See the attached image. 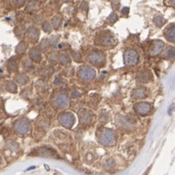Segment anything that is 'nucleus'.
<instances>
[{"label": "nucleus", "instance_id": "1", "mask_svg": "<svg viewBox=\"0 0 175 175\" xmlns=\"http://www.w3.org/2000/svg\"><path fill=\"white\" fill-rule=\"evenodd\" d=\"M97 136H98V141L100 144L103 145V146L111 147L114 146L115 142H117V135H115V132L111 128H102L97 133Z\"/></svg>", "mask_w": 175, "mask_h": 175}, {"label": "nucleus", "instance_id": "2", "mask_svg": "<svg viewBox=\"0 0 175 175\" xmlns=\"http://www.w3.org/2000/svg\"><path fill=\"white\" fill-rule=\"evenodd\" d=\"M86 59L91 65L96 66V67H103L104 65H105V62H106L105 54H104L103 52L98 51V50L90 51L87 54Z\"/></svg>", "mask_w": 175, "mask_h": 175}, {"label": "nucleus", "instance_id": "3", "mask_svg": "<svg viewBox=\"0 0 175 175\" xmlns=\"http://www.w3.org/2000/svg\"><path fill=\"white\" fill-rule=\"evenodd\" d=\"M14 130L19 136H25L31 130V123L25 118H20V120L15 121Z\"/></svg>", "mask_w": 175, "mask_h": 175}, {"label": "nucleus", "instance_id": "4", "mask_svg": "<svg viewBox=\"0 0 175 175\" xmlns=\"http://www.w3.org/2000/svg\"><path fill=\"white\" fill-rule=\"evenodd\" d=\"M139 60H140V56L135 50L133 49L125 50L123 54V62L125 66H128V67L135 66L136 64H138Z\"/></svg>", "mask_w": 175, "mask_h": 175}, {"label": "nucleus", "instance_id": "5", "mask_svg": "<svg viewBox=\"0 0 175 175\" xmlns=\"http://www.w3.org/2000/svg\"><path fill=\"white\" fill-rule=\"evenodd\" d=\"M79 76L83 81H92L96 76V72L91 67L82 66L79 70Z\"/></svg>", "mask_w": 175, "mask_h": 175}, {"label": "nucleus", "instance_id": "6", "mask_svg": "<svg viewBox=\"0 0 175 175\" xmlns=\"http://www.w3.org/2000/svg\"><path fill=\"white\" fill-rule=\"evenodd\" d=\"M52 104H53V106L57 108V109H65V108L68 107L70 104L69 97L66 94H64V93L56 94L53 97V99H52Z\"/></svg>", "mask_w": 175, "mask_h": 175}, {"label": "nucleus", "instance_id": "7", "mask_svg": "<svg viewBox=\"0 0 175 175\" xmlns=\"http://www.w3.org/2000/svg\"><path fill=\"white\" fill-rule=\"evenodd\" d=\"M59 122L66 128H72L76 122V117L70 111H65L59 117Z\"/></svg>", "mask_w": 175, "mask_h": 175}, {"label": "nucleus", "instance_id": "8", "mask_svg": "<svg viewBox=\"0 0 175 175\" xmlns=\"http://www.w3.org/2000/svg\"><path fill=\"white\" fill-rule=\"evenodd\" d=\"M97 44H100V45H103L105 47H113L114 45H117V40L114 38L113 35L111 34H102L100 35V38L96 40Z\"/></svg>", "mask_w": 175, "mask_h": 175}, {"label": "nucleus", "instance_id": "9", "mask_svg": "<svg viewBox=\"0 0 175 175\" xmlns=\"http://www.w3.org/2000/svg\"><path fill=\"white\" fill-rule=\"evenodd\" d=\"M134 110H135L136 113L140 115H146L151 111L152 106H151V104L145 103V102L137 103L135 104V106H134Z\"/></svg>", "mask_w": 175, "mask_h": 175}, {"label": "nucleus", "instance_id": "10", "mask_svg": "<svg viewBox=\"0 0 175 175\" xmlns=\"http://www.w3.org/2000/svg\"><path fill=\"white\" fill-rule=\"evenodd\" d=\"M79 120L82 124H91L94 120V117L93 114H91L90 111H88L86 110H81L79 113Z\"/></svg>", "mask_w": 175, "mask_h": 175}, {"label": "nucleus", "instance_id": "11", "mask_svg": "<svg viewBox=\"0 0 175 175\" xmlns=\"http://www.w3.org/2000/svg\"><path fill=\"white\" fill-rule=\"evenodd\" d=\"M162 48H163V42L161 41V40H156V41L153 42L151 49L149 51V54H150L151 57H155V56H157L161 53Z\"/></svg>", "mask_w": 175, "mask_h": 175}, {"label": "nucleus", "instance_id": "12", "mask_svg": "<svg viewBox=\"0 0 175 175\" xmlns=\"http://www.w3.org/2000/svg\"><path fill=\"white\" fill-rule=\"evenodd\" d=\"M163 34L169 42H175V25H169L168 28H166Z\"/></svg>", "mask_w": 175, "mask_h": 175}, {"label": "nucleus", "instance_id": "13", "mask_svg": "<svg viewBox=\"0 0 175 175\" xmlns=\"http://www.w3.org/2000/svg\"><path fill=\"white\" fill-rule=\"evenodd\" d=\"M147 95H148V91H147V88H145V87L136 88V89H134L132 92L133 98H135V99H144V98H146Z\"/></svg>", "mask_w": 175, "mask_h": 175}, {"label": "nucleus", "instance_id": "14", "mask_svg": "<svg viewBox=\"0 0 175 175\" xmlns=\"http://www.w3.org/2000/svg\"><path fill=\"white\" fill-rule=\"evenodd\" d=\"M27 35H28V38L31 40V41L35 42L37 41V39H38V37H39V29L37 28L32 27L28 31Z\"/></svg>", "mask_w": 175, "mask_h": 175}, {"label": "nucleus", "instance_id": "15", "mask_svg": "<svg viewBox=\"0 0 175 175\" xmlns=\"http://www.w3.org/2000/svg\"><path fill=\"white\" fill-rule=\"evenodd\" d=\"M29 58H31L33 62L39 63L41 61V53H40V50L37 49V48H32V49L29 51Z\"/></svg>", "mask_w": 175, "mask_h": 175}, {"label": "nucleus", "instance_id": "16", "mask_svg": "<svg viewBox=\"0 0 175 175\" xmlns=\"http://www.w3.org/2000/svg\"><path fill=\"white\" fill-rule=\"evenodd\" d=\"M162 57L166 59V60H174L175 59V48L174 47H167L166 49L163 51Z\"/></svg>", "mask_w": 175, "mask_h": 175}, {"label": "nucleus", "instance_id": "17", "mask_svg": "<svg viewBox=\"0 0 175 175\" xmlns=\"http://www.w3.org/2000/svg\"><path fill=\"white\" fill-rule=\"evenodd\" d=\"M152 79V76L149 70H147V72H143L141 73L138 76H137V80L139 81V82L141 83H146V82H149V81L151 80Z\"/></svg>", "mask_w": 175, "mask_h": 175}, {"label": "nucleus", "instance_id": "18", "mask_svg": "<svg viewBox=\"0 0 175 175\" xmlns=\"http://www.w3.org/2000/svg\"><path fill=\"white\" fill-rule=\"evenodd\" d=\"M38 8H39L38 1H37V0H31V1L28 3L25 11H27V12H33V11H36Z\"/></svg>", "mask_w": 175, "mask_h": 175}, {"label": "nucleus", "instance_id": "19", "mask_svg": "<svg viewBox=\"0 0 175 175\" xmlns=\"http://www.w3.org/2000/svg\"><path fill=\"white\" fill-rule=\"evenodd\" d=\"M15 80L17 81L18 83H20L22 85H24L25 83H28L29 81V79L28 76H27V74H24V73H20L18 74V76H16V79H15Z\"/></svg>", "mask_w": 175, "mask_h": 175}, {"label": "nucleus", "instance_id": "20", "mask_svg": "<svg viewBox=\"0 0 175 175\" xmlns=\"http://www.w3.org/2000/svg\"><path fill=\"white\" fill-rule=\"evenodd\" d=\"M59 61H60V63H61L62 65L67 66V65H69L70 63V58L69 57L68 54L62 53V54L59 55Z\"/></svg>", "mask_w": 175, "mask_h": 175}, {"label": "nucleus", "instance_id": "21", "mask_svg": "<svg viewBox=\"0 0 175 175\" xmlns=\"http://www.w3.org/2000/svg\"><path fill=\"white\" fill-rule=\"evenodd\" d=\"M5 87L7 89V91H9L11 93H16L17 92V85L15 84L14 81H7L6 84H5Z\"/></svg>", "mask_w": 175, "mask_h": 175}, {"label": "nucleus", "instance_id": "22", "mask_svg": "<svg viewBox=\"0 0 175 175\" xmlns=\"http://www.w3.org/2000/svg\"><path fill=\"white\" fill-rule=\"evenodd\" d=\"M7 67H8L9 72H15L17 70V62L14 58H11L7 62Z\"/></svg>", "mask_w": 175, "mask_h": 175}, {"label": "nucleus", "instance_id": "23", "mask_svg": "<svg viewBox=\"0 0 175 175\" xmlns=\"http://www.w3.org/2000/svg\"><path fill=\"white\" fill-rule=\"evenodd\" d=\"M52 27H53L55 29H58L61 27L62 24V18L60 16H55L53 19H52Z\"/></svg>", "mask_w": 175, "mask_h": 175}, {"label": "nucleus", "instance_id": "24", "mask_svg": "<svg viewBox=\"0 0 175 175\" xmlns=\"http://www.w3.org/2000/svg\"><path fill=\"white\" fill-rule=\"evenodd\" d=\"M115 165V162L114 159H106L105 162H104V167H105L106 169H111V168H114Z\"/></svg>", "mask_w": 175, "mask_h": 175}, {"label": "nucleus", "instance_id": "25", "mask_svg": "<svg viewBox=\"0 0 175 175\" xmlns=\"http://www.w3.org/2000/svg\"><path fill=\"white\" fill-rule=\"evenodd\" d=\"M70 54H72V57L73 58V60L76 61V63H80L81 61H82V59H81V56H80L79 51L73 50L72 52H70Z\"/></svg>", "mask_w": 175, "mask_h": 175}, {"label": "nucleus", "instance_id": "26", "mask_svg": "<svg viewBox=\"0 0 175 175\" xmlns=\"http://www.w3.org/2000/svg\"><path fill=\"white\" fill-rule=\"evenodd\" d=\"M25 44L24 42H20L17 45L16 47V52H17V54H24L25 53Z\"/></svg>", "mask_w": 175, "mask_h": 175}, {"label": "nucleus", "instance_id": "27", "mask_svg": "<svg viewBox=\"0 0 175 175\" xmlns=\"http://www.w3.org/2000/svg\"><path fill=\"white\" fill-rule=\"evenodd\" d=\"M154 23H155L156 25H157V27H162V25L165 23V20L162 17L157 16V17L154 18Z\"/></svg>", "mask_w": 175, "mask_h": 175}, {"label": "nucleus", "instance_id": "28", "mask_svg": "<svg viewBox=\"0 0 175 175\" xmlns=\"http://www.w3.org/2000/svg\"><path fill=\"white\" fill-rule=\"evenodd\" d=\"M117 19H118V17H117V15L115 14V13H111L109 17H108V23H109L110 25H114L115 22L117 21Z\"/></svg>", "mask_w": 175, "mask_h": 175}, {"label": "nucleus", "instance_id": "29", "mask_svg": "<svg viewBox=\"0 0 175 175\" xmlns=\"http://www.w3.org/2000/svg\"><path fill=\"white\" fill-rule=\"evenodd\" d=\"M48 44H49L48 40L47 39H43L42 41L40 42V44H39V50L45 52L47 50V48H48Z\"/></svg>", "mask_w": 175, "mask_h": 175}, {"label": "nucleus", "instance_id": "30", "mask_svg": "<svg viewBox=\"0 0 175 175\" xmlns=\"http://www.w3.org/2000/svg\"><path fill=\"white\" fill-rule=\"evenodd\" d=\"M99 120H100V122H101V123H106V122L109 121V115H108L106 113H102L101 115H100Z\"/></svg>", "mask_w": 175, "mask_h": 175}, {"label": "nucleus", "instance_id": "31", "mask_svg": "<svg viewBox=\"0 0 175 175\" xmlns=\"http://www.w3.org/2000/svg\"><path fill=\"white\" fill-rule=\"evenodd\" d=\"M52 72H53V70H52V68L51 67H47V68H45V69H43L41 72V74L42 76H49L50 74L52 73Z\"/></svg>", "mask_w": 175, "mask_h": 175}, {"label": "nucleus", "instance_id": "32", "mask_svg": "<svg viewBox=\"0 0 175 175\" xmlns=\"http://www.w3.org/2000/svg\"><path fill=\"white\" fill-rule=\"evenodd\" d=\"M42 29L45 32L49 33L52 31V27H51V25L48 23V22H45V23H43V25H42Z\"/></svg>", "mask_w": 175, "mask_h": 175}, {"label": "nucleus", "instance_id": "33", "mask_svg": "<svg viewBox=\"0 0 175 175\" xmlns=\"http://www.w3.org/2000/svg\"><path fill=\"white\" fill-rule=\"evenodd\" d=\"M7 147H8L11 151H16V150H18V149H19L18 144L16 142H13V141L8 142V144H7Z\"/></svg>", "mask_w": 175, "mask_h": 175}, {"label": "nucleus", "instance_id": "34", "mask_svg": "<svg viewBox=\"0 0 175 175\" xmlns=\"http://www.w3.org/2000/svg\"><path fill=\"white\" fill-rule=\"evenodd\" d=\"M48 58H49V61L51 63H56V62L58 61V58L59 57L57 56V54H56L55 52H54V53H51L49 56H48Z\"/></svg>", "mask_w": 175, "mask_h": 175}, {"label": "nucleus", "instance_id": "35", "mask_svg": "<svg viewBox=\"0 0 175 175\" xmlns=\"http://www.w3.org/2000/svg\"><path fill=\"white\" fill-rule=\"evenodd\" d=\"M120 3L118 0H113V1H111V6H113L114 10H117L120 8Z\"/></svg>", "mask_w": 175, "mask_h": 175}, {"label": "nucleus", "instance_id": "36", "mask_svg": "<svg viewBox=\"0 0 175 175\" xmlns=\"http://www.w3.org/2000/svg\"><path fill=\"white\" fill-rule=\"evenodd\" d=\"M80 9L83 11V12H87L88 9H89V7H88V3L86 1H83L82 2V4H81L80 6Z\"/></svg>", "mask_w": 175, "mask_h": 175}, {"label": "nucleus", "instance_id": "37", "mask_svg": "<svg viewBox=\"0 0 175 175\" xmlns=\"http://www.w3.org/2000/svg\"><path fill=\"white\" fill-rule=\"evenodd\" d=\"M80 96V92L77 91V90H73L70 92V97L72 98H79V97Z\"/></svg>", "mask_w": 175, "mask_h": 175}, {"label": "nucleus", "instance_id": "38", "mask_svg": "<svg viewBox=\"0 0 175 175\" xmlns=\"http://www.w3.org/2000/svg\"><path fill=\"white\" fill-rule=\"evenodd\" d=\"M14 3L17 7H21L25 3V0H14Z\"/></svg>", "mask_w": 175, "mask_h": 175}, {"label": "nucleus", "instance_id": "39", "mask_svg": "<svg viewBox=\"0 0 175 175\" xmlns=\"http://www.w3.org/2000/svg\"><path fill=\"white\" fill-rule=\"evenodd\" d=\"M57 39H58V37L56 36V35L51 36V38L49 39V41H50V44H51V45L55 46V45H56V43H57Z\"/></svg>", "mask_w": 175, "mask_h": 175}, {"label": "nucleus", "instance_id": "40", "mask_svg": "<svg viewBox=\"0 0 175 175\" xmlns=\"http://www.w3.org/2000/svg\"><path fill=\"white\" fill-rule=\"evenodd\" d=\"M165 3L167 6L175 7V0H165Z\"/></svg>", "mask_w": 175, "mask_h": 175}, {"label": "nucleus", "instance_id": "41", "mask_svg": "<svg viewBox=\"0 0 175 175\" xmlns=\"http://www.w3.org/2000/svg\"><path fill=\"white\" fill-rule=\"evenodd\" d=\"M24 65H25V68H31V67H32L31 62L29 61V60H25V61L24 62Z\"/></svg>", "mask_w": 175, "mask_h": 175}, {"label": "nucleus", "instance_id": "42", "mask_svg": "<svg viewBox=\"0 0 175 175\" xmlns=\"http://www.w3.org/2000/svg\"><path fill=\"white\" fill-rule=\"evenodd\" d=\"M128 12H129V8H128V7H124V8L122 9V11H121V13L124 14V15L128 14Z\"/></svg>", "mask_w": 175, "mask_h": 175}, {"label": "nucleus", "instance_id": "43", "mask_svg": "<svg viewBox=\"0 0 175 175\" xmlns=\"http://www.w3.org/2000/svg\"><path fill=\"white\" fill-rule=\"evenodd\" d=\"M86 159H87L88 162H90L91 159H93V155L91 154V153H89V154L86 156Z\"/></svg>", "mask_w": 175, "mask_h": 175}, {"label": "nucleus", "instance_id": "44", "mask_svg": "<svg viewBox=\"0 0 175 175\" xmlns=\"http://www.w3.org/2000/svg\"><path fill=\"white\" fill-rule=\"evenodd\" d=\"M34 168H35V166H31V167H28L27 170H31V169H34Z\"/></svg>", "mask_w": 175, "mask_h": 175}, {"label": "nucleus", "instance_id": "45", "mask_svg": "<svg viewBox=\"0 0 175 175\" xmlns=\"http://www.w3.org/2000/svg\"><path fill=\"white\" fill-rule=\"evenodd\" d=\"M62 1H63V2H66V3H67V2H70V0H62Z\"/></svg>", "mask_w": 175, "mask_h": 175}]
</instances>
